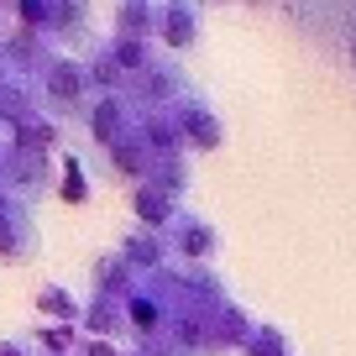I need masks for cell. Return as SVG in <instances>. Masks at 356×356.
<instances>
[{"label":"cell","instance_id":"cell-8","mask_svg":"<svg viewBox=\"0 0 356 356\" xmlns=\"http://www.w3.org/2000/svg\"><path fill=\"white\" fill-rule=\"evenodd\" d=\"M68 173H63V200H84V194H89V184H84V173H79V168H84V163H79V157H68Z\"/></svg>","mask_w":356,"mask_h":356},{"label":"cell","instance_id":"cell-1","mask_svg":"<svg viewBox=\"0 0 356 356\" xmlns=\"http://www.w3.org/2000/svg\"><path fill=\"white\" fill-rule=\"evenodd\" d=\"M37 252V231L26 215L16 210H0V262H22V257Z\"/></svg>","mask_w":356,"mask_h":356},{"label":"cell","instance_id":"cell-4","mask_svg":"<svg viewBox=\"0 0 356 356\" xmlns=\"http://www.w3.org/2000/svg\"><path fill=\"white\" fill-rule=\"evenodd\" d=\"M178 252H184V257H210L215 252V231L184 215V220H178Z\"/></svg>","mask_w":356,"mask_h":356},{"label":"cell","instance_id":"cell-10","mask_svg":"<svg viewBox=\"0 0 356 356\" xmlns=\"http://www.w3.org/2000/svg\"><path fill=\"white\" fill-rule=\"evenodd\" d=\"M0 356H32V346H22V341H0Z\"/></svg>","mask_w":356,"mask_h":356},{"label":"cell","instance_id":"cell-6","mask_svg":"<svg viewBox=\"0 0 356 356\" xmlns=\"http://www.w3.org/2000/svg\"><path fill=\"white\" fill-rule=\"evenodd\" d=\"M136 210H142V220H168V194L163 189H136Z\"/></svg>","mask_w":356,"mask_h":356},{"label":"cell","instance_id":"cell-9","mask_svg":"<svg viewBox=\"0 0 356 356\" xmlns=\"http://www.w3.org/2000/svg\"><path fill=\"white\" fill-rule=\"evenodd\" d=\"M126 252H131V262H157V257H163V241H152V236H131Z\"/></svg>","mask_w":356,"mask_h":356},{"label":"cell","instance_id":"cell-2","mask_svg":"<svg viewBox=\"0 0 356 356\" xmlns=\"http://www.w3.org/2000/svg\"><path fill=\"white\" fill-rule=\"evenodd\" d=\"M157 32H163V42L189 47L194 32H200V11L194 6H157Z\"/></svg>","mask_w":356,"mask_h":356},{"label":"cell","instance_id":"cell-7","mask_svg":"<svg viewBox=\"0 0 356 356\" xmlns=\"http://www.w3.org/2000/svg\"><path fill=\"white\" fill-rule=\"evenodd\" d=\"M37 304H42L47 314H63V320H74V314H79L74 299H68V289H58V283H47V289L37 293Z\"/></svg>","mask_w":356,"mask_h":356},{"label":"cell","instance_id":"cell-3","mask_svg":"<svg viewBox=\"0 0 356 356\" xmlns=\"http://www.w3.org/2000/svg\"><path fill=\"white\" fill-rule=\"evenodd\" d=\"M84 68L79 63H53V100L58 105H79L84 100Z\"/></svg>","mask_w":356,"mask_h":356},{"label":"cell","instance_id":"cell-5","mask_svg":"<svg viewBox=\"0 0 356 356\" xmlns=\"http://www.w3.org/2000/svg\"><path fill=\"white\" fill-rule=\"evenodd\" d=\"M184 121H189V142H200V147H220V121H215L210 111H200V105H189V115H184Z\"/></svg>","mask_w":356,"mask_h":356}]
</instances>
